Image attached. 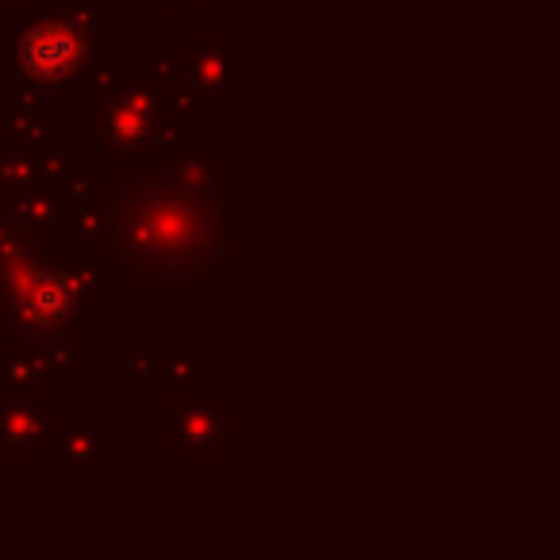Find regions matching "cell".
<instances>
[{"label": "cell", "instance_id": "1", "mask_svg": "<svg viewBox=\"0 0 560 560\" xmlns=\"http://www.w3.org/2000/svg\"><path fill=\"white\" fill-rule=\"evenodd\" d=\"M73 234L108 284L196 304L234 261V177L211 154L93 170Z\"/></svg>", "mask_w": 560, "mask_h": 560}, {"label": "cell", "instance_id": "6", "mask_svg": "<svg viewBox=\"0 0 560 560\" xmlns=\"http://www.w3.org/2000/svg\"><path fill=\"white\" fill-rule=\"evenodd\" d=\"M58 142V124L47 116H20V135H16V147L20 154L35 158V154H58L55 150Z\"/></svg>", "mask_w": 560, "mask_h": 560}, {"label": "cell", "instance_id": "7", "mask_svg": "<svg viewBox=\"0 0 560 560\" xmlns=\"http://www.w3.org/2000/svg\"><path fill=\"white\" fill-rule=\"evenodd\" d=\"M0 4H9V9H35L39 0H0Z\"/></svg>", "mask_w": 560, "mask_h": 560}, {"label": "cell", "instance_id": "5", "mask_svg": "<svg viewBox=\"0 0 560 560\" xmlns=\"http://www.w3.org/2000/svg\"><path fill=\"white\" fill-rule=\"evenodd\" d=\"M180 85L196 101L200 112H215L223 96H231L234 85V62L231 50L208 32L185 35V73H180Z\"/></svg>", "mask_w": 560, "mask_h": 560}, {"label": "cell", "instance_id": "4", "mask_svg": "<svg viewBox=\"0 0 560 560\" xmlns=\"http://www.w3.org/2000/svg\"><path fill=\"white\" fill-rule=\"evenodd\" d=\"M93 47L89 27L73 16H43L20 32L12 62L27 85H62L93 62Z\"/></svg>", "mask_w": 560, "mask_h": 560}, {"label": "cell", "instance_id": "8", "mask_svg": "<svg viewBox=\"0 0 560 560\" xmlns=\"http://www.w3.org/2000/svg\"><path fill=\"white\" fill-rule=\"evenodd\" d=\"M173 4H192V9H208V4H215V0H173Z\"/></svg>", "mask_w": 560, "mask_h": 560}, {"label": "cell", "instance_id": "3", "mask_svg": "<svg viewBox=\"0 0 560 560\" xmlns=\"http://www.w3.org/2000/svg\"><path fill=\"white\" fill-rule=\"evenodd\" d=\"M177 89L154 81L147 66H131L124 89H116L101 108V147L124 158V165H154L177 154L173 147L180 139V119L196 112L192 96Z\"/></svg>", "mask_w": 560, "mask_h": 560}, {"label": "cell", "instance_id": "2", "mask_svg": "<svg viewBox=\"0 0 560 560\" xmlns=\"http://www.w3.org/2000/svg\"><path fill=\"white\" fill-rule=\"evenodd\" d=\"M108 280L96 265L58 257L16 223L0 219V350L47 358L58 373H73L78 315Z\"/></svg>", "mask_w": 560, "mask_h": 560}]
</instances>
